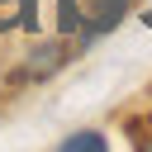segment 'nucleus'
Here are the masks:
<instances>
[{"label": "nucleus", "mask_w": 152, "mask_h": 152, "mask_svg": "<svg viewBox=\"0 0 152 152\" xmlns=\"http://www.w3.org/2000/svg\"><path fill=\"white\" fill-rule=\"evenodd\" d=\"M28 5L33 0H0V28H14L19 19H28Z\"/></svg>", "instance_id": "nucleus-2"}, {"label": "nucleus", "mask_w": 152, "mask_h": 152, "mask_svg": "<svg viewBox=\"0 0 152 152\" xmlns=\"http://www.w3.org/2000/svg\"><path fill=\"white\" fill-rule=\"evenodd\" d=\"M86 14H90L95 28H109V24L124 14V0H86Z\"/></svg>", "instance_id": "nucleus-1"}, {"label": "nucleus", "mask_w": 152, "mask_h": 152, "mask_svg": "<svg viewBox=\"0 0 152 152\" xmlns=\"http://www.w3.org/2000/svg\"><path fill=\"white\" fill-rule=\"evenodd\" d=\"M76 147H104V142H100V133H71L62 142V152H76Z\"/></svg>", "instance_id": "nucleus-3"}]
</instances>
